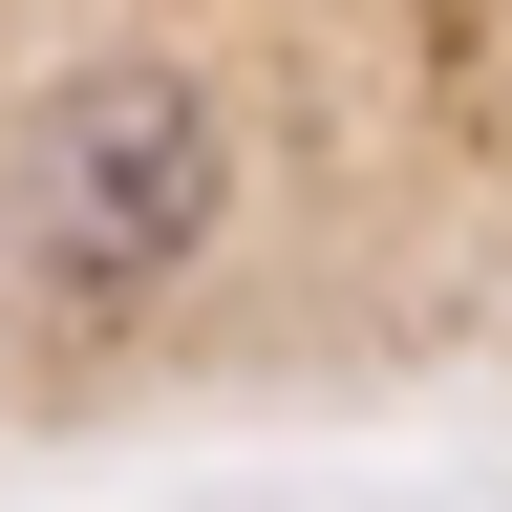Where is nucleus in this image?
Masks as SVG:
<instances>
[{
	"label": "nucleus",
	"mask_w": 512,
	"mask_h": 512,
	"mask_svg": "<svg viewBox=\"0 0 512 512\" xmlns=\"http://www.w3.org/2000/svg\"><path fill=\"white\" fill-rule=\"evenodd\" d=\"M214 214H235V150H214V107H192L171 64H86V86L22 107V256H43L64 299L192 278Z\"/></svg>",
	"instance_id": "obj_1"
}]
</instances>
